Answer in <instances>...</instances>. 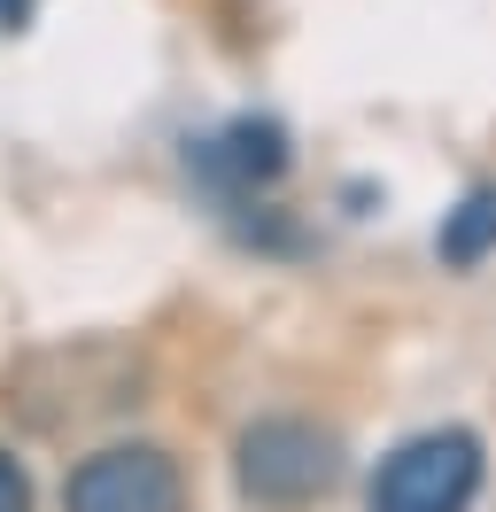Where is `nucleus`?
<instances>
[{"mask_svg":"<svg viewBox=\"0 0 496 512\" xmlns=\"http://www.w3.org/2000/svg\"><path fill=\"white\" fill-rule=\"evenodd\" d=\"M0 512H31V481H24V466L0 450Z\"/></svg>","mask_w":496,"mask_h":512,"instance_id":"6","label":"nucleus"},{"mask_svg":"<svg viewBox=\"0 0 496 512\" xmlns=\"http://www.w3.org/2000/svg\"><path fill=\"white\" fill-rule=\"evenodd\" d=\"M489 249H496V187H481V194H465V210L442 225V256L450 264H481Z\"/></svg>","mask_w":496,"mask_h":512,"instance_id":"5","label":"nucleus"},{"mask_svg":"<svg viewBox=\"0 0 496 512\" xmlns=\"http://www.w3.org/2000/svg\"><path fill=\"white\" fill-rule=\"evenodd\" d=\"M0 24L16 32V24H24V0H0Z\"/></svg>","mask_w":496,"mask_h":512,"instance_id":"7","label":"nucleus"},{"mask_svg":"<svg viewBox=\"0 0 496 512\" xmlns=\"http://www.w3.org/2000/svg\"><path fill=\"white\" fill-rule=\"evenodd\" d=\"M481 497V443L465 427H427L380 458L372 512H465Z\"/></svg>","mask_w":496,"mask_h":512,"instance_id":"2","label":"nucleus"},{"mask_svg":"<svg viewBox=\"0 0 496 512\" xmlns=\"http://www.w3.org/2000/svg\"><path fill=\"white\" fill-rule=\"evenodd\" d=\"M202 163H210L225 187H272L279 171H287V140H279V125L241 117V125H225L210 148H202Z\"/></svg>","mask_w":496,"mask_h":512,"instance_id":"4","label":"nucleus"},{"mask_svg":"<svg viewBox=\"0 0 496 512\" xmlns=\"http://www.w3.org/2000/svg\"><path fill=\"white\" fill-rule=\"evenodd\" d=\"M233 474H241V497L264 512H295L310 497H326L341 474L334 435H318L310 419H256L233 450Z\"/></svg>","mask_w":496,"mask_h":512,"instance_id":"1","label":"nucleus"},{"mask_svg":"<svg viewBox=\"0 0 496 512\" xmlns=\"http://www.w3.org/2000/svg\"><path fill=\"white\" fill-rule=\"evenodd\" d=\"M62 512H186V481L155 443H117L70 474Z\"/></svg>","mask_w":496,"mask_h":512,"instance_id":"3","label":"nucleus"}]
</instances>
